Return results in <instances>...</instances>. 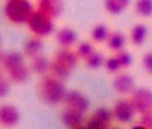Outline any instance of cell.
Returning a JSON list of instances; mask_svg holds the SVG:
<instances>
[{"label": "cell", "mask_w": 152, "mask_h": 129, "mask_svg": "<svg viewBox=\"0 0 152 129\" xmlns=\"http://www.w3.org/2000/svg\"><path fill=\"white\" fill-rule=\"evenodd\" d=\"M66 95V88L58 77L45 76L39 83V96L45 104H59Z\"/></svg>", "instance_id": "cell-1"}, {"label": "cell", "mask_w": 152, "mask_h": 129, "mask_svg": "<svg viewBox=\"0 0 152 129\" xmlns=\"http://www.w3.org/2000/svg\"><path fill=\"white\" fill-rule=\"evenodd\" d=\"M34 12V5L29 0H7L4 5V13L10 21L15 24L27 23Z\"/></svg>", "instance_id": "cell-2"}, {"label": "cell", "mask_w": 152, "mask_h": 129, "mask_svg": "<svg viewBox=\"0 0 152 129\" xmlns=\"http://www.w3.org/2000/svg\"><path fill=\"white\" fill-rule=\"evenodd\" d=\"M27 25H28V28L31 29L37 37L48 36V35L53 31L52 19L48 17V16L44 15L43 12H40L39 9L32 12V15L29 16V19L27 20Z\"/></svg>", "instance_id": "cell-3"}, {"label": "cell", "mask_w": 152, "mask_h": 129, "mask_svg": "<svg viewBox=\"0 0 152 129\" xmlns=\"http://www.w3.org/2000/svg\"><path fill=\"white\" fill-rule=\"evenodd\" d=\"M129 100H131L136 113L143 115L152 109V91L147 89V88H137L132 92Z\"/></svg>", "instance_id": "cell-4"}, {"label": "cell", "mask_w": 152, "mask_h": 129, "mask_svg": "<svg viewBox=\"0 0 152 129\" xmlns=\"http://www.w3.org/2000/svg\"><path fill=\"white\" fill-rule=\"evenodd\" d=\"M112 113H113V117H115L116 121L121 122V124H127V122L132 121L136 111H135L131 100L123 99V100H119L118 103L115 104Z\"/></svg>", "instance_id": "cell-5"}, {"label": "cell", "mask_w": 152, "mask_h": 129, "mask_svg": "<svg viewBox=\"0 0 152 129\" xmlns=\"http://www.w3.org/2000/svg\"><path fill=\"white\" fill-rule=\"evenodd\" d=\"M66 104L68 108H72V109H76L79 112H86L89 107V101L83 93L77 92V91H71L66 95Z\"/></svg>", "instance_id": "cell-6"}, {"label": "cell", "mask_w": 152, "mask_h": 129, "mask_svg": "<svg viewBox=\"0 0 152 129\" xmlns=\"http://www.w3.org/2000/svg\"><path fill=\"white\" fill-rule=\"evenodd\" d=\"M20 113L13 105H1L0 107V125L1 127H13L19 122Z\"/></svg>", "instance_id": "cell-7"}, {"label": "cell", "mask_w": 152, "mask_h": 129, "mask_svg": "<svg viewBox=\"0 0 152 129\" xmlns=\"http://www.w3.org/2000/svg\"><path fill=\"white\" fill-rule=\"evenodd\" d=\"M37 8L40 12L53 19L61 13L63 4H61V0H37Z\"/></svg>", "instance_id": "cell-8"}, {"label": "cell", "mask_w": 152, "mask_h": 129, "mask_svg": "<svg viewBox=\"0 0 152 129\" xmlns=\"http://www.w3.org/2000/svg\"><path fill=\"white\" fill-rule=\"evenodd\" d=\"M113 88L121 95H128L135 91V81L128 73H119L113 80Z\"/></svg>", "instance_id": "cell-9"}, {"label": "cell", "mask_w": 152, "mask_h": 129, "mask_svg": "<svg viewBox=\"0 0 152 129\" xmlns=\"http://www.w3.org/2000/svg\"><path fill=\"white\" fill-rule=\"evenodd\" d=\"M77 59H79L77 53L72 52L71 49L66 48V49L59 51V52L56 53L53 60L58 61V63L61 64V65H64L66 68H68L69 71H72V69L76 67V64H77Z\"/></svg>", "instance_id": "cell-10"}, {"label": "cell", "mask_w": 152, "mask_h": 129, "mask_svg": "<svg viewBox=\"0 0 152 129\" xmlns=\"http://www.w3.org/2000/svg\"><path fill=\"white\" fill-rule=\"evenodd\" d=\"M63 122L71 129H77L83 127V112H79L76 109L68 108L63 113Z\"/></svg>", "instance_id": "cell-11"}, {"label": "cell", "mask_w": 152, "mask_h": 129, "mask_svg": "<svg viewBox=\"0 0 152 129\" xmlns=\"http://www.w3.org/2000/svg\"><path fill=\"white\" fill-rule=\"evenodd\" d=\"M147 36H148V28L144 24L139 23L132 27L131 33H129V40H131V43L135 47H142L144 44Z\"/></svg>", "instance_id": "cell-12"}, {"label": "cell", "mask_w": 152, "mask_h": 129, "mask_svg": "<svg viewBox=\"0 0 152 129\" xmlns=\"http://www.w3.org/2000/svg\"><path fill=\"white\" fill-rule=\"evenodd\" d=\"M1 64L7 71H12V69L18 68V67L23 65L24 64V59L20 53L18 52H10L7 55L3 56V60H1Z\"/></svg>", "instance_id": "cell-13"}, {"label": "cell", "mask_w": 152, "mask_h": 129, "mask_svg": "<svg viewBox=\"0 0 152 129\" xmlns=\"http://www.w3.org/2000/svg\"><path fill=\"white\" fill-rule=\"evenodd\" d=\"M58 43L64 48H69L76 43V32L71 28H63L56 35Z\"/></svg>", "instance_id": "cell-14"}, {"label": "cell", "mask_w": 152, "mask_h": 129, "mask_svg": "<svg viewBox=\"0 0 152 129\" xmlns=\"http://www.w3.org/2000/svg\"><path fill=\"white\" fill-rule=\"evenodd\" d=\"M131 0H104L105 11L111 15H120L129 5Z\"/></svg>", "instance_id": "cell-15"}, {"label": "cell", "mask_w": 152, "mask_h": 129, "mask_svg": "<svg viewBox=\"0 0 152 129\" xmlns=\"http://www.w3.org/2000/svg\"><path fill=\"white\" fill-rule=\"evenodd\" d=\"M42 49H43V43L37 36L29 39L28 41L26 43V45H24V53L31 59L39 56L40 52H42Z\"/></svg>", "instance_id": "cell-16"}, {"label": "cell", "mask_w": 152, "mask_h": 129, "mask_svg": "<svg viewBox=\"0 0 152 129\" xmlns=\"http://www.w3.org/2000/svg\"><path fill=\"white\" fill-rule=\"evenodd\" d=\"M124 44H126V37L121 32H111L107 39V45L111 51L119 52L123 49Z\"/></svg>", "instance_id": "cell-17"}, {"label": "cell", "mask_w": 152, "mask_h": 129, "mask_svg": "<svg viewBox=\"0 0 152 129\" xmlns=\"http://www.w3.org/2000/svg\"><path fill=\"white\" fill-rule=\"evenodd\" d=\"M135 12L140 17H151L152 16V0H136Z\"/></svg>", "instance_id": "cell-18"}, {"label": "cell", "mask_w": 152, "mask_h": 129, "mask_svg": "<svg viewBox=\"0 0 152 129\" xmlns=\"http://www.w3.org/2000/svg\"><path fill=\"white\" fill-rule=\"evenodd\" d=\"M51 67V63L44 57V56H36V57L32 59V63H31V68L34 72L36 73H40V75H44L45 72L50 69Z\"/></svg>", "instance_id": "cell-19"}, {"label": "cell", "mask_w": 152, "mask_h": 129, "mask_svg": "<svg viewBox=\"0 0 152 129\" xmlns=\"http://www.w3.org/2000/svg\"><path fill=\"white\" fill-rule=\"evenodd\" d=\"M8 75H10V79L12 80L13 83H24L29 76V71L26 65H20L18 68L12 69V71H8Z\"/></svg>", "instance_id": "cell-20"}, {"label": "cell", "mask_w": 152, "mask_h": 129, "mask_svg": "<svg viewBox=\"0 0 152 129\" xmlns=\"http://www.w3.org/2000/svg\"><path fill=\"white\" fill-rule=\"evenodd\" d=\"M108 36H110V31H108V28L105 25H103V24H99V25L94 27L91 31V37L96 43L107 41Z\"/></svg>", "instance_id": "cell-21"}, {"label": "cell", "mask_w": 152, "mask_h": 129, "mask_svg": "<svg viewBox=\"0 0 152 129\" xmlns=\"http://www.w3.org/2000/svg\"><path fill=\"white\" fill-rule=\"evenodd\" d=\"M51 72H52V75L55 77H58V79H64V77H68L69 73H71L72 71H69L68 68H66L64 65H61V64H59L58 61H51V67H50Z\"/></svg>", "instance_id": "cell-22"}, {"label": "cell", "mask_w": 152, "mask_h": 129, "mask_svg": "<svg viewBox=\"0 0 152 129\" xmlns=\"http://www.w3.org/2000/svg\"><path fill=\"white\" fill-rule=\"evenodd\" d=\"M92 117H95L96 120H99V121H102L103 124L108 125L111 122V120H112L113 117V113L110 111V109L104 108V107H102V108H97L96 111L94 112V115H92Z\"/></svg>", "instance_id": "cell-23"}, {"label": "cell", "mask_w": 152, "mask_h": 129, "mask_svg": "<svg viewBox=\"0 0 152 129\" xmlns=\"http://www.w3.org/2000/svg\"><path fill=\"white\" fill-rule=\"evenodd\" d=\"M86 64H87L88 68L97 69V68H100V67L104 64V59H103V56L100 55V53L94 52L91 56H88V57L86 59Z\"/></svg>", "instance_id": "cell-24"}, {"label": "cell", "mask_w": 152, "mask_h": 129, "mask_svg": "<svg viewBox=\"0 0 152 129\" xmlns=\"http://www.w3.org/2000/svg\"><path fill=\"white\" fill-rule=\"evenodd\" d=\"M104 64H105V68H107V71L111 72V73H118V72L121 69V65H120V63H119L116 55L112 56V57H110V59H107Z\"/></svg>", "instance_id": "cell-25"}, {"label": "cell", "mask_w": 152, "mask_h": 129, "mask_svg": "<svg viewBox=\"0 0 152 129\" xmlns=\"http://www.w3.org/2000/svg\"><path fill=\"white\" fill-rule=\"evenodd\" d=\"M116 57H118L121 68H128V67L132 64V57L127 51L121 49V51H119V52H116Z\"/></svg>", "instance_id": "cell-26"}, {"label": "cell", "mask_w": 152, "mask_h": 129, "mask_svg": "<svg viewBox=\"0 0 152 129\" xmlns=\"http://www.w3.org/2000/svg\"><path fill=\"white\" fill-rule=\"evenodd\" d=\"M92 53H94V48H92V45L89 44V43L84 41L77 47V56L84 59V60H86L88 56H91Z\"/></svg>", "instance_id": "cell-27"}, {"label": "cell", "mask_w": 152, "mask_h": 129, "mask_svg": "<svg viewBox=\"0 0 152 129\" xmlns=\"http://www.w3.org/2000/svg\"><path fill=\"white\" fill-rule=\"evenodd\" d=\"M142 65L147 73L152 75V51L145 52L142 57Z\"/></svg>", "instance_id": "cell-28"}, {"label": "cell", "mask_w": 152, "mask_h": 129, "mask_svg": "<svg viewBox=\"0 0 152 129\" xmlns=\"http://www.w3.org/2000/svg\"><path fill=\"white\" fill-rule=\"evenodd\" d=\"M140 124L144 125L147 129H152V109H150L148 112H145V113L142 115Z\"/></svg>", "instance_id": "cell-29"}, {"label": "cell", "mask_w": 152, "mask_h": 129, "mask_svg": "<svg viewBox=\"0 0 152 129\" xmlns=\"http://www.w3.org/2000/svg\"><path fill=\"white\" fill-rule=\"evenodd\" d=\"M108 125L103 124L102 121H99V120H96L95 117L91 116V119L88 120V122H87V128L89 129H107Z\"/></svg>", "instance_id": "cell-30"}, {"label": "cell", "mask_w": 152, "mask_h": 129, "mask_svg": "<svg viewBox=\"0 0 152 129\" xmlns=\"http://www.w3.org/2000/svg\"><path fill=\"white\" fill-rule=\"evenodd\" d=\"M8 92H10V85H8V83L5 81V80L0 79V99L5 97Z\"/></svg>", "instance_id": "cell-31"}, {"label": "cell", "mask_w": 152, "mask_h": 129, "mask_svg": "<svg viewBox=\"0 0 152 129\" xmlns=\"http://www.w3.org/2000/svg\"><path fill=\"white\" fill-rule=\"evenodd\" d=\"M132 129H147V128H145L144 125H142V124H140V125H136V127H134Z\"/></svg>", "instance_id": "cell-32"}, {"label": "cell", "mask_w": 152, "mask_h": 129, "mask_svg": "<svg viewBox=\"0 0 152 129\" xmlns=\"http://www.w3.org/2000/svg\"><path fill=\"white\" fill-rule=\"evenodd\" d=\"M1 60H3V55H1V52H0V63H1Z\"/></svg>", "instance_id": "cell-33"}, {"label": "cell", "mask_w": 152, "mask_h": 129, "mask_svg": "<svg viewBox=\"0 0 152 129\" xmlns=\"http://www.w3.org/2000/svg\"><path fill=\"white\" fill-rule=\"evenodd\" d=\"M77 129H89V128H87V127H80V128H77Z\"/></svg>", "instance_id": "cell-34"}, {"label": "cell", "mask_w": 152, "mask_h": 129, "mask_svg": "<svg viewBox=\"0 0 152 129\" xmlns=\"http://www.w3.org/2000/svg\"><path fill=\"white\" fill-rule=\"evenodd\" d=\"M0 79H1V71H0Z\"/></svg>", "instance_id": "cell-35"}]
</instances>
